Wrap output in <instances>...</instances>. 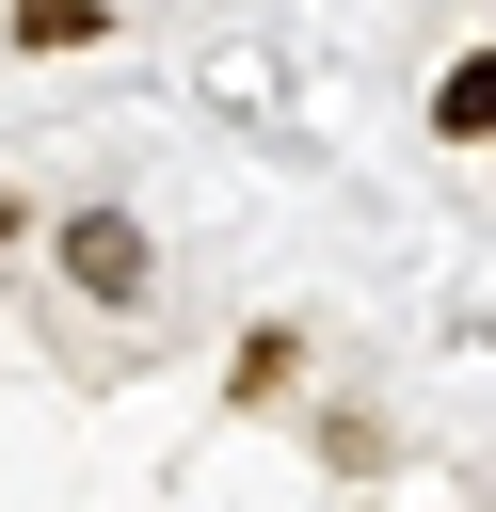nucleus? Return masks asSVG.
I'll return each mask as SVG.
<instances>
[{"label": "nucleus", "mask_w": 496, "mask_h": 512, "mask_svg": "<svg viewBox=\"0 0 496 512\" xmlns=\"http://www.w3.org/2000/svg\"><path fill=\"white\" fill-rule=\"evenodd\" d=\"M16 224H32V208H16V192H0V240H16Z\"/></svg>", "instance_id": "nucleus-5"}, {"label": "nucleus", "mask_w": 496, "mask_h": 512, "mask_svg": "<svg viewBox=\"0 0 496 512\" xmlns=\"http://www.w3.org/2000/svg\"><path fill=\"white\" fill-rule=\"evenodd\" d=\"M432 128H448V144H496V48H464V64L432 80Z\"/></svg>", "instance_id": "nucleus-2"}, {"label": "nucleus", "mask_w": 496, "mask_h": 512, "mask_svg": "<svg viewBox=\"0 0 496 512\" xmlns=\"http://www.w3.org/2000/svg\"><path fill=\"white\" fill-rule=\"evenodd\" d=\"M288 368H304V336H288V320H256V336H240V400H288Z\"/></svg>", "instance_id": "nucleus-4"}, {"label": "nucleus", "mask_w": 496, "mask_h": 512, "mask_svg": "<svg viewBox=\"0 0 496 512\" xmlns=\"http://www.w3.org/2000/svg\"><path fill=\"white\" fill-rule=\"evenodd\" d=\"M48 256H64V272H80V288H96V304H144V272H160V256H144V224H128V208H64V240H48Z\"/></svg>", "instance_id": "nucleus-1"}, {"label": "nucleus", "mask_w": 496, "mask_h": 512, "mask_svg": "<svg viewBox=\"0 0 496 512\" xmlns=\"http://www.w3.org/2000/svg\"><path fill=\"white\" fill-rule=\"evenodd\" d=\"M112 0H16V48H96Z\"/></svg>", "instance_id": "nucleus-3"}]
</instances>
